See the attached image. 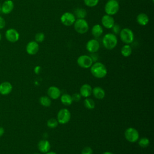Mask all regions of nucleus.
I'll use <instances>...</instances> for the list:
<instances>
[{
    "label": "nucleus",
    "instance_id": "nucleus-41",
    "mask_svg": "<svg viewBox=\"0 0 154 154\" xmlns=\"http://www.w3.org/2000/svg\"><path fill=\"white\" fill-rule=\"evenodd\" d=\"M1 4H0V13H1Z\"/></svg>",
    "mask_w": 154,
    "mask_h": 154
},
{
    "label": "nucleus",
    "instance_id": "nucleus-42",
    "mask_svg": "<svg viewBox=\"0 0 154 154\" xmlns=\"http://www.w3.org/2000/svg\"><path fill=\"white\" fill-rule=\"evenodd\" d=\"M34 154H40V153H34Z\"/></svg>",
    "mask_w": 154,
    "mask_h": 154
},
{
    "label": "nucleus",
    "instance_id": "nucleus-9",
    "mask_svg": "<svg viewBox=\"0 0 154 154\" xmlns=\"http://www.w3.org/2000/svg\"><path fill=\"white\" fill-rule=\"evenodd\" d=\"M93 61L89 55H82L77 59V63L78 66L84 69H88L93 64Z\"/></svg>",
    "mask_w": 154,
    "mask_h": 154
},
{
    "label": "nucleus",
    "instance_id": "nucleus-26",
    "mask_svg": "<svg viewBox=\"0 0 154 154\" xmlns=\"http://www.w3.org/2000/svg\"><path fill=\"white\" fill-rule=\"evenodd\" d=\"M40 103L45 107H48L51 105V98L48 96H42L39 99Z\"/></svg>",
    "mask_w": 154,
    "mask_h": 154
},
{
    "label": "nucleus",
    "instance_id": "nucleus-36",
    "mask_svg": "<svg viewBox=\"0 0 154 154\" xmlns=\"http://www.w3.org/2000/svg\"><path fill=\"white\" fill-rule=\"evenodd\" d=\"M4 132H5V131L4 128H2V126H0V137H1L4 135Z\"/></svg>",
    "mask_w": 154,
    "mask_h": 154
},
{
    "label": "nucleus",
    "instance_id": "nucleus-39",
    "mask_svg": "<svg viewBox=\"0 0 154 154\" xmlns=\"http://www.w3.org/2000/svg\"><path fill=\"white\" fill-rule=\"evenodd\" d=\"M103 154H114V153H112V152H105L104 153H103Z\"/></svg>",
    "mask_w": 154,
    "mask_h": 154
},
{
    "label": "nucleus",
    "instance_id": "nucleus-10",
    "mask_svg": "<svg viewBox=\"0 0 154 154\" xmlns=\"http://www.w3.org/2000/svg\"><path fill=\"white\" fill-rule=\"evenodd\" d=\"M5 38L11 43H15L19 39V32L14 28H9L5 32Z\"/></svg>",
    "mask_w": 154,
    "mask_h": 154
},
{
    "label": "nucleus",
    "instance_id": "nucleus-2",
    "mask_svg": "<svg viewBox=\"0 0 154 154\" xmlns=\"http://www.w3.org/2000/svg\"><path fill=\"white\" fill-rule=\"evenodd\" d=\"M102 42L105 48L112 50L117 46L118 40L116 35L113 33H107L103 37Z\"/></svg>",
    "mask_w": 154,
    "mask_h": 154
},
{
    "label": "nucleus",
    "instance_id": "nucleus-31",
    "mask_svg": "<svg viewBox=\"0 0 154 154\" xmlns=\"http://www.w3.org/2000/svg\"><path fill=\"white\" fill-rule=\"evenodd\" d=\"M121 28L120 26L118 24H114L113 25V26L112 27V32H113V34H115V35H117V34H119L120 31H121Z\"/></svg>",
    "mask_w": 154,
    "mask_h": 154
},
{
    "label": "nucleus",
    "instance_id": "nucleus-23",
    "mask_svg": "<svg viewBox=\"0 0 154 154\" xmlns=\"http://www.w3.org/2000/svg\"><path fill=\"white\" fill-rule=\"evenodd\" d=\"M73 14L78 19H85L87 16V11L82 8H77L75 10Z\"/></svg>",
    "mask_w": 154,
    "mask_h": 154
},
{
    "label": "nucleus",
    "instance_id": "nucleus-7",
    "mask_svg": "<svg viewBox=\"0 0 154 154\" xmlns=\"http://www.w3.org/2000/svg\"><path fill=\"white\" fill-rule=\"evenodd\" d=\"M71 114L70 111L66 108L60 109L57 114V120L60 124L64 125L68 123L70 119Z\"/></svg>",
    "mask_w": 154,
    "mask_h": 154
},
{
    "label": "nucleus",
    "instance_id": "nucleus-25",
    "mask_svg": "<svg viewBox=\"0 0 154 154\" xmlns=\"http://www.w3.org/2000/svg\"><path fill=\"white\" fill-rule=\"evenodd\" d=\"M84 105L85 107L88 109H93L95 107V103L94 100L90 98L86 97L84 101Z\"/></svg>",
    "mask_w": 154,
    "mask_h": 154
},
{
    "label": "nucleus",
    "instance_id": "nucleus-11",
    "mask_svg": "<svg viewBox=\"0 0 154 154\" xmlns=\"http://www.w3.org/2000/svg\"><path fill=\"white\" fill-rule=\"evenodd\" d=\"M14 2L12 0H5L1 6V13L4 14H10L14 9Z\"/></svg>",
    "mask_w": 154,
    "mask_h": 154
},
{
    "label": "nucleus",
    "instance_id": "nucleus-17",
    "mask_svg": "<svg viewBox=\"0 0 154 154\" xmlns=\"http://www.w3.org/2000/svg\"><path fill=\"white\" fill-rule=\"evenodd\" d=\"M91 93H92V88L89 84H85L81 87L80 90H79V94H81V96L86 98L91 96Z\"/></svg>",
    "mask_w": 154,
    "mask_h": 154
},
{
    "label": "nucleus",
    "instance_id": "nucleus-20",
    "mask_svg": "<svg viewBox=\"0 0 154 154\" xmlns=\"http://www.w3.org/2000/svg\"><path fill=\"white\" fill-rule=\"evenodd\" d=\"M137 22L140 25L145 26L149 23V18L146 14L144 13H141L138 14L137 16Z\"/></svg>",
    "mask_w": 154,
    "mask_h": 154
},
{
    "label": "nucleus",
    "instance_id": "nucleus-14",
    "mask_svg": "<svg viewBox=\"0 0 154 154\" xmlns=\"http://www.w3.org/2000/svg\"><path fill=\"white\" fill-rule=\"evenodd\" d=\"M102 25L106 29H111L115 24V21L112 16L108 14H105L101 19Z\"/></svg>",
    "mask_w": 154,
    "mask_h": 154
},
{
    "label": "nucleus",
    "instance_id": "nucleus-6",
    "mask_svg": "<svg viewBox=\"0 0 154 154\" xmlns=\"http://www.w3.org/2000/svg\"><path fill=\"white\" fill-rule=\"evenodd\" d=\"M125 137L130 143L137 142L139 139V133L134 128H128L125 131Z\"/></svg>",
    "mask_w": 154,
    "mask_h": 154
},
{
    "label": "nucleus",
    "instance_id": "nucleus-15",
    "mask_svg": "<svg viewBox=\"0 0 154 154\" xmlns=\"http://www.w3.org/2000/svg\"><path fill=\"white\" fill-rule=\"evenodd\" d=\"M13 90L12 84L8 81H4L0 84V94L3 96L9 94Z\"/></svg>",
    "mask_w": 154,
    "mask_h": 154
},
{
    "label": "nucleus",
    "instance_id": "nucleus-4",
    "mask_svg": "<svg viewBox=\"0 0 154 154\" xmlns=\"http://www.w3.org/2000/svg\"><path fill=\"white\" fill-rule=\"evenodd\" d=\"M119 34L121 40L125 44L130 45L134 40V32L131 29L128 28L122 29Z\"/></svg>",
    "mask_w": 154,
    "mask_h": 154
},
{
    "label": "nucleus",
    "instance_id": "nucleus-33",
    "mask_svg": "<svg viewBox=\"0 0 154 154\" xmlns=\"http://www.w3.org/2000/svg\"><path fill=\"white\" fill-rule=\"evenodd\" d=\"M72 96V100L75 101V102H78L81 99V94L78 93H75L73 94L72 96Z\"/></svg>",
    "mask_w": 154,
    "mask_h": 154
},
{
    "label": "nucleus",
    "instance_id": "nucleus-24",
    "mask_svg": "<svg viewBox=\"0 0 154 154\" xmlns=\"http://www.w3.org/2000/svg\"><path fill=\"white\" fill-rule=\"evenodd\" d=\"M61 102L63 104L69 106L72 103V96L69 94H64L61 96Z\"/></svg>",
    "mask_w": 154,
    "mask_h": 154
},
{
    "label": "nucleus",
    "instance_id": "nucleus-38",
    "mask_svg": "<svg viewBox=\"0 0 154 154\" xmlns=\"http://www.w3.org/2000/svg\"><path fill=\"white\" fill-rule=\"evenodd\" d=\"M45 154H57V153L55 152H48Z\"/></svg>",
    "mask_w": 154,
    "mask_h": 154
},
{
    "label": "nucleus",
    "instance_id": "nucleus-37",
    "mask_svg": "<svg viewBox=\"0 0 154 154\" xmlns=\"http://www.w3.org/2000/svg\"><path fill=\"white\" fill-rule=\"evenodd\" d=\"M40 66H37L35 67L34 69V71L36 73H39V71H40Z\"/></svg>",
    "mask_w": 154,
    "mask_h": 154
},
{
    "label": "nucleus",
    "instance_id": "nucleus-29",
    "mask_svg": "<svg viewBox=\"0 0 154 154\" xmlns=\"http://www.w3.org/2000/svg\"><path fill=\"white\" fill-rule=\"evenodd\" d=\"M99 0H84V4L88 7H94L97 5Z\"/></svg>",
    "mask_w": 154,
    "mask_h": 154
},
{
    "label": "nucleus",
    "instance_id": "nucleus-8",
    "mask_svg": "<svg viewBox=\"0 0 154 154\" xmlns=\"http://www.w3.org/2000/svg\"><path fill=\"white\" fill-rule=\"evenodd\" d=\"M61 22L66 26H70L74 24L76 17L75 15L70 12H66L63 13L60 17Z\"/></svg>",
    "mask_w": 154,
    "mask_h": 154
},
{
    "label": "nucleus",
    "instance_id": "nucleus-19",
    "mask_svg": "<svg viewBox=\"0 0 154 154\" xmlns=\"http://www.w3.org/2000/svg\"><path fill=\"white\" fill-rule=\"evenodd\" d=\"M92 93L94 97L97 99H102L105 96L104 90L100 87H95L94 88H92Z\"/></svg>",
    "mask_w": 154,
    "mask_h": 154
},
{
    "label": "nucleus",
    "instance_id": "nucleus-5",
    "mask_svg": "<svg viewBox=\"0 0 154 154\" xmlns=\"http://www.w3.org/2000/svg\"><path fill=\"white\" fill-rule=\"evenodd\" d=\"M74 29L78 34H84L89 29V25L85 19H76L74 24Z\"/></svg>",
    "mask_w": 154,
    "mask_h": 154
},
{
    "label": "nucleus",
    "instance_id": "nucleus-16",
    "mask_svg": "<svg viewBox=\"0 0 154 154\" xmlns=\"http://www.w3.org/2000/svg\"><path fill=\"white\" fill-rule=\"evenodd\" d=\"M48 97L52 99H58L61 95V91L60 90L55 87V86H51L48 89Z\"/></svg>",
    "mask_w": 154,
    "mask_h": 154
},
{
    "label": "nucleus",
    "instance_id": "nucleus-22",
    "mask_svg": "<svg viewBox=\"0 0 154 154\" xmlns=\"http://www.w3.org/2000/svg\"><path fill=\"white\" fill-rule=\"evenodd\" d=\"M132 48L131 47L130 45H128V44H125V45H123L120 50V52L122 55L125 57H128L130 56L132 54Z\"/></svg>",
    "mask_w": 154,
    "mask_h": 154
},
{
    "label": "nucleus",
    "instance_id": "nucleus-3",
    "mask_svg": "<svg viewBox=\"0 0 154 154\" xmlns=\"http://www.w3.org/2000/svg\"><path fill=\"white\" fill-rule=\"evenodd\" d=\"M119 8V4L117 0H109L105 4L104 10L106 14L112 16L117 13Z\"/></svg>",
    "mask_w": 154,
    "mask_h": 154
},
{
    "label": "nucleus",
    "instance_id": "nucleus-13",
    "mask_svg": "<svg viewBox=\"0 0 154 154\" xmlns=\"http://www.w3.org/2000/svg\"><path fill=\"white\" fill-rule=\"evenodd\" d=\"M39 50V45L35 41H31L28 42L26 46V51L28 54L34 55L36 54Z\"/></svg>",
    "mask_w": 154,
    "mask_h": 154
},
{
    "label": "nucleus",
    "instance_id": "nucleus-18",
    "mask_svg": "<svg viewBox=\"0 0 154 154\" xmlns=\"http://www.w3.org/2000/svg\"><path fill=\"white\" fill-rule=\"evenodd\" d=\"M51 148V144L48 140H42L38 143V149L40 152L43 153H46L49 151Z\"/></svg>",
    "mask_w": 154,
    "mask_h": 154
},
{
    "label": "nucleus",
    "instance_id": "nucleus-32",
    "mask_svg": "<svg viewBox=\"0 0 154 154\" xmlns=\"http://www.w3.org/2000/svg\"><path fill=\"white\" fill-rule=\"evenodd\" d=\"M81 154H93V150L90 147H85L82 150Z\"/></svg>",
    "mask_w": 154,
    "mask_h": 154
},
{
    "label": "nucleus",
    "instance_id": "nucleus-27",
    "mask_svg": "<svg viewBox=\"0 0 154 154\" xmlns=\"http://www.w3.org/2000/svg\"><path fill=\"white\" fill-rule=\"evenodd\" d=\"M138 144L142 148H146L148 147L150 144L149 140L146 137H143L140 139H138Z\"/></svg>",
    "mask_w": 154,
    "mask_h": 154
},
{
    "label": "nucleus",
    "instance_id": "nucleus-1",
    "mask_svg": "<svg viewBox=\"0 0 154 154\" xmlns=\"http://www.w3.org/2000/svg\"><path fill=\"white\" fill-rule=\"evenodd\" d=\"M90 72L93 76L96 78H103L107 74L105 66L100 62H96L90 67Z\"/></svg>",
    "mask_w": 154,
    "mask_h": 154
},
{
    "label": "nucleus",
    "instance_id": "nucleus-34",
    "mask_svg": "<svg viewBox=\"0 0 154 154\" xmlns=\"http://www.w3.org/2000/svg\"><path fill=\"white\" fill-rule=\"evenodd\" d=\"M5 19L0 16V29H3L5 26Z\"/></svg>",
    "mask_w": 154,
    "mask_h": 154
},
{
    "label": "nucleus",
    "instance_id": "nucleus-12",
    "mask_svg": "<svg viewBox=\"0 0 154 154\" xmlns=\"http://www.w3.org/2000/svg\"><path fill=\"white\" fill-rule=\"evenodd\" d=\"M85 48L89 52L96 53L99 49L100 44L96 39H91L87 42Z\"/></svg>",
    "mask_w": 154,
    "mask_h": 154
},
{
    "label": "nucleus",
    "instance_id": "nucleus-40",
    "mask_svg": "<svg viewBox=\"0 0 154 154\" xmlns=\"http://www.w3.org/2000/svg\"><path fill=\"white\" fill-rule=\"evenodd\" d=\"M1 38H2V35H1V34L0 32V41L1 40Z\"/></svg>",
    "mask_w": 154,
    "mask_h": 154
},
{
    "label": "nucleus",
    "instance_id": "nucleus-21",
    "mask_svg": "<svg viewBox=\"0 0 154 154\" xmlns=\"http://www.w3.org/2000/svg\"><path fill=\"white\" fill-rule=\"evenodd\" d=\"M103 28L99 24L94 25L91 28V34L95 38L100 37L103 34Z\"/></svg>",
    "mask_w": 154,
    "mask_h": 154
},
{
    "label": "nucleus",
    "instance_id": "nucleus-30",
    "mask_svg": "<svg viewBox=\"0 0 154 154\" xmlns=\"http://www.w3.org/2000/svg\"><path fill=\"white\" fill-rule=\"evenodd\" d=\"M45 38V34L43 32H38L35 35V41L37 43H41L44 41Z\"/></svg>",
    "mask_w": 154,
    "mask_h": 154
},
{
    "label": "nucleus",
    "instance_id": "nucleus-28",
    "mask_svg": "<svg viewBox=\"0 0 154 154\" xmlns=\"http://www.w3.org/2000/svg\"><path fill=\"white\" fill-rule=\"evenodd\" d=\"M58 125L57 119L54 118H51L47 122V126L50 128H55Z\"/></svg>",
    "mask_w": 154,
    "mask_h": 154
},
{
    "label": "nucleus",
    "instance_id": "nucleus-35",
    "mask_svg": "<svg viewBox=\"0 0 154 154\" xmlns=\"http://www.w3.org/2000/svg\"><path fill=\"white\" fill-rule=\"evenodd\" d=\"M90 57L92 59L93 62L97 61V59H98V56H97V55H96L94 53H91V54L90 55Z\"/></svg>",
    "mask_w": 154,
    "mask_h": 154
}]
</instances>
